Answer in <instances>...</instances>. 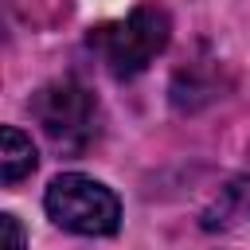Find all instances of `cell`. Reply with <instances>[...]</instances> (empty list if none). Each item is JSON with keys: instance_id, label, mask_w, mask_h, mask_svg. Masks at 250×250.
Instances as JSON below:
<instances>
[{"instance_id": "6da1fadb", "label": "cell", "mask_w": 250, "mask_h": 250, "mask_svg": "<svg viewBox=\"0 0 250 250\" xmlns=\"http://www.w3.org/2000/svg\"><path fill=\"white\" fill-rule=\"evenodd\" d=\"M31 117L39 121L43 137L62 152V156H82L98 137H102V105L98 98L74 82V78H59L47 82L31 94L27 102Z\"/></svg>"}, {"instance_id": "7a4b0ae2", "label": "cell", "mask_w": 250, "mask_h": 250, "mask_svg": "<svg viewBox=\"0 0 250 250\" xmlns=\"http://www.w3.org/2000/svg\"><path fill=\"white\" fill-rule=\"evenodd\" d=\"M172 23L160 4H137L129 16L94 27L90 47L102 55L105 70L113 78H137L164 47H168Z\"/></svg>"}, {"instance_id": "3957f363", "label": "cell", "mask_w": 250, "mask_h": 250, "mask_svg": "<svg viewBox=\"0 0 250 250\" xmlns=\"http://www.w3.org/2000/svg\"><path fill=\"white\" fill-rule=\"evenodd\" d=\"M43 207L47 215L70 230V234H86V238H98V234H113L117 223H121V203L117 195L94 180V176H82V172H62L51 180L47 195H43Z\"/></svg>"}, {"instance_id": "277c9868", "label": "cell", "mask_w": 250, "mask_h": 250, "mask_svg": "<svg viewBox=\"0 0 250 250\" xmlns=\"http://www.w3.org/2000/svg\"><path fill=\"white\" fill-rule=\"evenodd\" d=\"M203 230H242L250 227V176H234L199 215Z\"/></svg>"}, {"instance_id": "5b68a950", "label": "cell", "mask_w": 250, "mask_h": 250, "mask_svg": "<svg viewBox=\"0 0 250 250\" xmlns=\"http://www.w3.org/2000/svg\"><path fill=\"white\" fill-rule=\"evenodd\" d=\"M35 164H39V156H35L31 137H23L16 125H4V133H0V176H4V184L16 188L23 176L35 172Z\"/></svg>"}, {"instance_id": "8992f818", "label": "cell", "mask_w": 250, "mask_h": 250, "mask_svg": "<svg viewBox=\"0 0 250 250\" xmlns=\"http://www.w3.org/2000/svg\"><path fill=\"white\" fill-rule=\"evenodd\" d=\"M0 230H4V250H23V227L16 215H0Z\"/></svg>"}]
</instances>
